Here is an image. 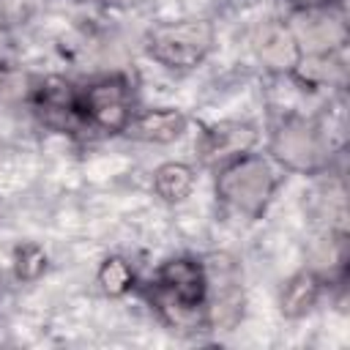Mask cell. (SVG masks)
Wrapping results in <instances>:
<instances>
[{
    "mask_svg": "<svg viewBox=\"0 0 350 350\" xmlns=\"http://www.w3.org/2000/svg\"><path fill=\"white\" fill-rule=\"evenodd\" d=\"M205 260L194 254H175L156 265L145 295L161 323L172 331H208L205 328Z\"/></svg>",
    "mask_w": 350,
    "mask_h": 350,
    "instance_id": "obj_1",
    "label": "cell"
},
{
    "mask_svg": "<svg viewBox=\"0 0 350 350\" xmlns=\"http://www.w3.org/2000/svg\"><path fill=\"white\" fill-rule=\"evenodd\" d=\"M265 153L287 175H325L339 153L328 120L320 115H304L287 109L276 115L265 131Z\"/></svg>",
    "mask_w": 350,
    "mask_h": 350,
    "instance_id": "obj_2",
    "label": "cell"
},
{
    "mask_svg": "<svg viewBox=\"0 0 350 350\" xmlns=\"http://www.w3.org/2000/svg\"><path fill=\"white\" fill-rule=\"evenodd\" d=\"M284 172L260 148L227 161L213 172V197L235 219L257 221L268 213Z\"/></svg>",
    "mask_w": 350,
    "mask_h": 350,
    "instance_id": "obj_3",
    "label": "cell"
},
{
    "mask_svg": "<svg viewBox=\"0 0 350 350\" xmlns=\"http://www.w3.org/2000/svg\"><path fill=\"white\" fill-rule=\"evenodd\" d=\"M216 25L202 16L156 22L145 33V55L164 71L186 74L200 68L216 49Z\"/></svg>",
    "mask_w": 350,
    "mask_h": 350,
    "instance_id": "obj_4",
    "label": "cell"
},
{
    "mask_svg": "<svg viewBox=\"0 0 350 350\" xmlns=\"http://www.w3.org/2000/svg\"><path fill=\"white\" fill-rule=\"evenodd\" d=\"M134 109V85L126 74H104L77 88V115L82 129L104 137H123Z\"/></svg>",
    "mask_w": 350,
    "mask_h": 350,
    "instance_id": "obj_5",
    "label": "cell"
},
{
    "mask_svg": "<svg viewBox=\"0 0 350 350\" xmlns=\"http://www.w3.org/2000/svg\"><path fill=\"white\" fill-rule=\"evenodd\" d=\"M205 328L216 334H230L243 323L246 314L243 268L232 254L219 252L205 257Z\"/></svg>",
    "mask_w": 350,
    "mask_h": 350,
    "instance_id": "obj_6",
    "label": "cell"
},
{
    "mask_svg": "<svg viewBox=\"0 0 350 350\" xmlns=\"http://www.w3.org/2000/svg\"><path fill=\"white\" fill-rule=\"evenodd\" d=\"M197 159L205 170L216 172L227 161L260 148V126L246 118L211 120L197 134Z\"/></svg>",
    "mask_w": 350,
    "mask_h": 350,
    "instance_id": "obj_7",
    "label": "cell"
},
{
    "mask_svg": "<svg viewBox=\"0 0 350 350\" xmlns=\"http://www.w3.org/2000/svg\"><path fill=\"white\" fill-rule=\"evenodd\" d=\"M287 22L301 44V52H345L347 46V22L342 3L312 11H290Z\"/></svg>",
    "mask_w": 350,
    "mask_h": 350,
    "instance_id": "obj_8",
    "label": "cell"
},
{
    "mask_svg": "<svg viewBox=\"0 0 350 350\" xmlns=\"http://www.w3.org/2000/svg\"><path fill=\"white\" fill-rule=\"evenodd\" d=\"M252 52L265 74L284 79L293 74V68L304 55L287 19H265L262 25H257L252 36Z\"/></svg>",
    "mask_w": 350,
    "mask_h": 350,
    "instance_id": "obj_9",
    "label": "cell"
},
{
    "mask_svg": "<svg viewBox=\"0 0 350 350\" xmlns=\"http://www.w3.org/2000/svg\"><path fill=\"white\" fill-rule=\"evenodd\" d=\"M30 104L38 112V118L52 129H82L77 115V85L66 77L49 74L33 82L30 88Z\"/></svg>",
    "mask_w": 350,
    "mask_h": 350,
    "instance_id": "obj_10",
    "label": "cell"
},
{
    "mask_svg": "<svg viewBox=\"0 0 350 350\" xmlns=\"http://www.w3.org/2000/svg\"><path fill=\"white\" fill-rule=\"evenodd\" d=\"M189 131V115L180 107H137L123 137L142 145H172Z\"/></svg>",
    "mask_w": 350,
    "mask_h": 350,
    "instance_id": "obj_11",
    "label": "cell"
},
{
    "mask_svg": "<svg viewBox=\"0 0 350 350\" xmlns=\"http://www.w3.org/2000/svg\"><path fill=\"white\" fill-rule=\"evenodd\" d=\"M342 55L345 52H304L287 79L304 93H342L347 82V66Z\"/></svg>",
    "mask_w": 350,
    "mask_h": 350,
    "instance_id": "obj_12",
    "label": "cell"
},
{
    "mask_svg": "<svg viewBox=\"0 0 350 350\" xmlns=\"http://www.w3.org/2000/svg\"><path fill=\"white\" fill-rule=\"evenodd\" d=\"M328 290V282L320 271H314L312 265L298 268L295 273H290L279 290V312L284 320H304L306 314H312L317 309V304L323 301Z\"/></svg>",
    "mask_w": 350,
    "mask_h": 350,
    "instance_id": "obj_13",
    "label": "cell"
},
{
    "mask_svg": "<svg viewBox=\"0 0 350 350\" xmlns=\"http://www.w3.org/2000/svg\"><path fill=\"white\" fill-rule=\"evenodd\" d=\"M153 197L164 205H180L186 202L197 189V167L189 161H161L150 175Z\"/></svg>",
    "mask_w": 350,
    "mask_h": 350,
    "instance_id": "obj_14",
    "label": "cell"
},
{
    "mask_svg": "<svg viewBox=\"0 0 350 350\" xmlns=\"http://www.w3.org/2000/svg\"><path fill=\"white\" fill-rule=\"evenodd\" d=\"M137 284V268L126 254H107L96 268V287L107 298H126Z\"/></svg>",
    "mask_w": 350,
    "mask_h": 350,
    "instance_id": "obj_15",
    "label": "cell"
},
{
    "mask_svg": "<svg viewBox=\"0 0 350 350\" xmlns=\"http://www.w3.org/2000/svg\"><path fill=\"white\" fill-rule=\"evenodd\" d=\"M49 271V252L36 243V241H25L14 249L11 254V273L16 282L22 284H36L38 279H44V273Z\"/></svg>",
    "mask_w": 350,
    "mask_h": 350,
    "instance_id": "obj_16",
    "label": "cell"
},
{
    "mask_svg": "<svg viewBox=\"0 0 350 350\" xmlns=\"http://www.w3.org/2000/svg\"><path fill=\"white\" fill-rule=\"evenodd\" d=\"M14 79H16L14 68H11L8 63H3V60H0V107H3V104H5V98L14 93Z\"/></svg>",
    "mask_w": 350,
    "mask_h": 350,
    "instance_id": "obj_17",
    "label": "cell"
},
{
    "mask_svg": "<svg viewBox=\"0 0 350 350\" xmlns=\"http://www.w3.org/2000/svg\"><path fill=\"white\" fill-rule=\"evenodd\" d=\"M342 0H287L290 11H312V8H325V5H336Z\"/></svg>",
    "mask_w": 350,
    "mask_h": 350,
    "instance_id": "obj_18",
    "label": "cell"
}]
</instances>
